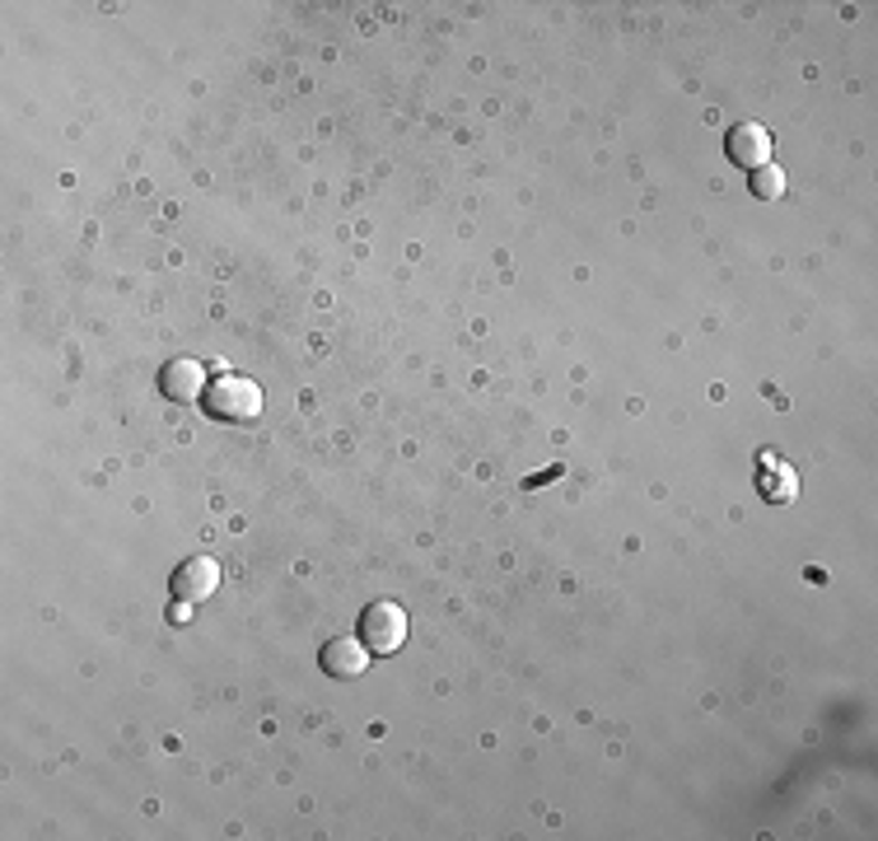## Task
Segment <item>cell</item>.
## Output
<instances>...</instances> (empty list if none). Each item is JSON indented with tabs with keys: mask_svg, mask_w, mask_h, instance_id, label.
Here are the masks:
<instances>
[{
	"mask_svg": "<svg viewBox=\"0 0 878 841\" xmlns=\"http://www.w3.org/2000/svg\"><path fill=\"white\" fill-rule=\"evenodd\" d=\"M164 398H174V402H197V398H206V370L197 365V360H174V365L164 370Z\"/></svg>",
	"mask_w": 878,
	"mask_h": 841,
	"instance_id": "cell-3",
	"label": "cell"
},
{
	"mask_svg": "<svg viewBox=\"0 0 878 841\" xmlns=\"http://www.w3.org/2000/svg\"><path fill=\"white\" fill-rule=\"evenodd\" d=\"M752 192H758V197H780V192H786V174H780L775 164H762L758 174H752Z\"/></svg>",
	"mask_w": 878,
	"mask_h": 841,
	"instance_id": "cell-8",
	"label": "cell"
},
{
	"mask_svg": "<svg viewBox=\"0 0 878 841\" xmlns=\"http://www.w3.org/2000/svg\"><path fill=\"white\" fill-rule=\"evenodd\" d=\"M360 640L370 645V655H393L398 645L407 640V617L398 604H374L364 613V627H360Z\"/></svg>",
	"mask_w": 878,
	"mask_h": 841,
	"instance_id": "cell-2",
	"label": "cell"
},
{
	"mask_svg": "<svg viewBox=\"0 0 878 841\" xmlns=\"http://www.w3.org/2000/svg\"><path fill=\"white\" fill-rule=\"evenodd\" d=\"M729 155H734L739 164H748V168H762L771 159V131L758 127V123L734 127V131H729Z\"/></svg>",
	"mask_w": 878,
	"mask_h": 841,
	"instance_id": "cell-4",
	"label": "cell"
},
{
	"mask_svg": "<svg viewBox=\"0 0 878 841\" xmlns=\"http://www.w3.org/2000/svg\"><path fill=\"white\" fill-rule=\"evenodd\" d=\"M206 407H211L220 421L243 426V421H257L262 393H257V383H248V379H220V383H211V389H206Z\"/></svg>",
	"mask_w": 878,
	"mask_h": 841,
	"instance_id": "cell-1",
	"label": "cell"
},
{
	"mask_svg": "<svg viewBox=\"0 0 878 841\" xmlns=\"http://www.w3.org/2000/svg\"><path fill=\"white\" fill-rule=\"evenodd\" d=\"M762 491L771 500H794L799 496V477L786 459H775V453H762Z\"/></svg>",
	"mask_w": 878,
	"mask_h": 841,
	"instance_id": "cell-7",
	"label": "cell"
},
{
	"mask_svg": "<svg viewBox=\"0 0 878 841\" xmlns=\"http://www.w3.org/2000/svg\"><path fill=\"white\" fill-rule=\"evenodd\" d=\"M364 664H370V645L364 640H332L323 651V668L332 678H355V673H364Z\"/></svg>",
	"mask_w": 878,
	"mask_h": 841,
	"instance_id": "cell-6",
	"label": "cell"
},
{
	"mask_svg": "<svg viewBox=\"0 0 878 841\" xmlns=\"http://www.w3.org/2000/svg\"><path fill=\"white\" fill-rule=\"evenodd\" d=\"M215 585H220V566H215V561H206V557H197V561H187V566L178 570L174 594L183 598V604H197V598L215 594Z\"/></svg>",
	"mask_w": 878,
	"mask_h": 841,
	"instance_id": "cell-5",
	"label": "cell"
}]
</instances>
